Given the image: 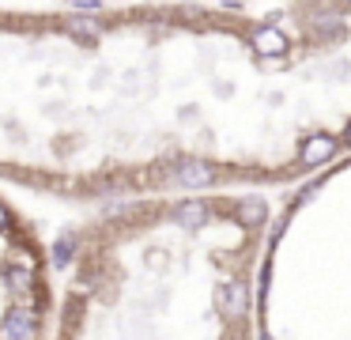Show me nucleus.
Segmentation results:
<instances>
[{
  "mask_svg": "<svg viewBox=\"0 0 351 340\" xmlns=\"http://www.w3.org/2000/svg\"><path fill=\"white\" fill-rule=\"evenodd\" d=\"M167 178L174 181V185H208V181L215 178V166L204 163V159H174V163L167 166Z\"/></svg>",
  "mask_w": 351,
  "mask_h": 340,
  "instance_id": "nucleus-1",
  "label": "nucleus"
},
{
  "mask_svg": "<svg viewBox=\"0 0 351 340\" xmlns=\"http://www.w3.org/2000/svg\"><path fill=\"white\" fill-rule=\"evenodd\" d=\"M0 340H38V317L23 306H12L0 321Z\"/></svg>",
  "mask_w": 351,
  "mask_h": 340,
  "instance_id": "nucleus-2",
  "label": "nucleus"
},
{
  "mask_svg": "<svg viewBox=\"0 0 351 340\" xmlns=\"http://www.w3.org/2000/svg\"><path fill=\"white\" fill-rule=\"evenodd\" d=\"M250 45L257 49V57H283L287 53V38L280 27H257L250 34Z\"/></svg>",
  "mask_w": 351,
  "mask_h": 340,
  "instance_id": "nucleus-3",
  "label": "nucleus"
},
{
  "mask_svg": "<svg viewBox=\"0 0 351 340\" xmlns=\"http://www.w3.org/2000/svg\"><path fill=\"white\" fill-rule=\"evenodd\" d=\"M245 306H250V302H245V284H238V280H227V284H219V310L227 317H242L245 314Z\"/></svg>",
  "mask_w": 351,
  "mask_h": 340,
  "instance_id": "nucleus-4",
  "label": "nucleus"
},
{
  "mask_svg": "<svg viewBox=\"0 0 351 340\" xmlns=\"http://www.w3.org/2000/svg\"><path fill=\"white\" fill-rule=\"evenodd\" d=\"M332 151H336L332 136H310V140L302 144V163L317 166V163H325V159H332Z\"/></svg>",
  "mask_w": 351,
  "mask_h": 340,
  "instance_id": "nucleus-5",
  "label": "nucleus"
},
{
  "mask_svg": "<svg viewBox=\"0 0 351 340\" xmlns=\"http://www.w3.org/2000/svg\"><path fill=\"white\" fill-rule=\"evenodd\" d=\"M174 219L182 227H200L208 219V204H200V201H189V204H178L174 208Z\"/></svg>",
  "mask_w": 351,
  "mask_h": 340,
  "instance_id": "nucleus-6",
  "label": "nucleus"
},
{
  "mask_svg": "<svg viewBox=\"0 0 351 340\" xmlns=\"http://www.w3.org/2000/svg\"><path fill=\"white\" fill-rule=\"evenodd\" d=\"M72 253H76V238H61V242H57V249H53V264H57V269H64V264L72 261Z\"/></svg>",
  "mask_w": 351,
  "mask_h": 340,
  "instance_id": "nucleus-7",
  "label": "nucleus"
},
{
  "mask_svg": "<svg viewBox=\"0 0 351 340\" xmlns=\"http://www.w3.org/2000/svg\"><path fill=\"white\" fill-rule=\"evenodd\" d=\"M31 269H12L8 272V284H12V291H27V287H31Z\"/></svg>",
  "mask_w": 351,
  "mask_h": 340,
  "instance_id": "nucleus-8",
  "label": "nucleus"
},
{
  "mask_svg": "<svg viewBox=\"0 0 351 340\" xmlns=\"http://www.w3.org/2000/svg\"><path fill=\"white\" fill-rule=\"evenodd\" d=\"M0 231H12V216L4 208H0Z\"/></svg>",
  "mask_w": 351,
  "mask_h": 340,
  "instance_id": "nucleus-9",
  "label": "nucleus"
},
{
  "mask_svg": "<svg viewBox=\"0 0 351 340\" xmlns=\"http://www.w3.org/2000/svg\"><path fill=\"white\" fill-rule=\"evenodd\" d=\"M348 140H351V128H348Z\"/></svg>",
  "mask_w": 351,
  "mask_h": 340,
  "instance_id": "nucleus-10",
  "label": "nucleus"
}]
</instances>
